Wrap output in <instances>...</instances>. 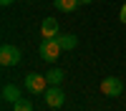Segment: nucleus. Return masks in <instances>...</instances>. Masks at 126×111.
Wrapping results in <instances>:
<instances>
[{
  "mask_svg": "<svg viewBox=\"0 0 126 111\" xmlns=\"http://www.w3.org/2000/svg\"><path fill=\"white\" fill-rule=\"evenodd\" d=\"M23 86L30 91V94H46V91H48V78L43 73H28Z\"/></svg>",
  "mask_w": 126,
  "mask_h": 111,
  "instance_id": "nucleus-3",
  "label": "nucleus"
},
{
  "mask_svg": "<svg viewBox=\"0 0 126 111\" xmlns=\"http://www.w3.org/2000/svg\"><path fill=\"white\" fill-rule=\"evenodd\" d=\"M10 3H13V0H0V5H10Z\"/></svg>",
  "mask_w": 126,
  "mask_h": 111,
  "instance_id": "nucleus-13",
  "label": "nucleus"
},
{
  "mask_svg": "<svg viewBox=\"0 0 126 111\" xmlns=\"http://www.w3.org/2000/svg\"><path fill=\"white\" fill-rule=\"evenodd\" d=\"M53 5H56V10H61V13H73V10L81 5V0H53Z\"/></svg>",
  "mask_w": 126,
  "mask_h": 111,
  "instance_id": "nucleus-8",
  "label": "nucleus"
},
{
  "mask_svg": "<svg viewBox=\"0 0 126 111\" xmlns=\"http://www.w3.org/2000/svg\"><path fill=\"white\" fill-rule=\"evenodd\" d=\"M20 61V48L18 46H10V43H3L0 46V66L3 68H10Z\"/></svg>",
  "mask_w": 126,
  "mask_h": 111,
  "instance_id": "nucleus-2",
  "label": "nucleus"
},
{
  "mask_svg": "<svg viewBox=\"0 0 126 111\" xmlns=\"http://www.w3.org/2000/svg\"><path fill=\"white\" fill-rule=\"evenodd\" d=\"M58 30H61V23L56 18H46L40 23V35L43 38H58Z\"/></svg>",
  "mask_w": 126,
  "mask_h": 111,
  "instance_id": "nucleus-6",
  "label": "nucleus"
},
{
  "mask_svg": "<svg viewBox=\"0 0 126 111\" xmlns=\"http://www.w3.org/2000/svg\"><path fill=\"white\" fill-rule=\"evenodd\" d=\"M58 43H61L63 50H73V48L78 46V38L73 35V33H66V35H58Z\"/></svg>",
  "mask_w": 126,
  "mask_h": 111,
  "instance_id": "nucleus-9",
  "label": "nucleus"
},
{
  "mask_svg": "<svg viewBox=\"0 0 126 111\" xmlns=\"http://www.w3.org/2000/svg\"><path fill=\"white\" fill-rule=\"evenodd\" d=\"M3 98L8 101V104H15V101H20L23 96H20V88L15 83H5L3 86Z\"/></svg>",
  "mask_w": 126,
  "mask_h": 111,
  "instance_id": "nucleus-7",
  "label": "nucleus"
},
{
  "mask_svg": "<svg viewBox=\"0 0 126 111\" xmlns=\"http://www.w3.org/2000/svg\"><path fill=\"white\" fill-rule=\"evenodd\" d=\"M101 94H106V96H121V94H124L121 78H116V76L103 78V81H101Z\"/></svg>",
  "mask_w": 126,
  "mask_h": 111,
  "instance_id": "nucleus-4",
  "label": "nucleus"
},
{
  "mask_svg": "<svg viewBox=\"0 0 126 111\" xmlns=\"http://www.w3.org/2000/svg\"><path fill=\"white\" fill-rule=\"evenodd\" d=\"M119 20L126 25V3H124V5H121V10H119Z\"/></svg>",
  "mask_w": 126,
  "mask_h": 111,
  "instance_id": "nucleus-12",
  "label": "nucleus"
},
{
  "mask_svg": "<svg viewBox=\"0 0 126 111\" xmlns=\"http://www.w3.org/2000/svg\"><path fill=\"white\" fill-rule=\"evenodd\" d=\"M43 98H46V106H50V109H61L63 101H66V96H63V91L58 86H48V91L43 94Z\"/></svg>",
  "mask_w": 126,
  "mask_h": 111,
  "instance_id": "nucleus-5",
  "label": "nucleus"
},
{
  "mask_svg": "<svg viewBox=\"0 0 126 111\" xmlns=\"http://www.w3.org/2000/svg\"><path fill=\"white\" fill-rule=\"evenodd\" d=\"M88 3H93V0H81V5H88Z\"/></svg>",
  "mask_w": 126,
  "mask_h": 111,
  "instance_id": "nucleus-14",
  "label": "nucleus"
},
{
  "mask_svg": "<svg viewBox=\"0 0 126 111\" xmlns=\"http://www.w3.org/2000/svg\"><path fill=\"white\" fill-rule=\"evenodd\" d=\"M13 111H33V104H30L28 98H20L13 104Z\"/></svg>",
  "mask_w": 126,
  "mask_h": 111,
  "instance_id": "nucleus-11",
  "label": "nucleus"
},
{
  "mask_svg": "<svg viewBox=\"0 0 126 111\" xmlns=\"http://www.w3.org/2000/svg\"><path fill=\"white\" fill-rule=\"evenodd\" d=\"M38 53L46 63H56V58L63 53V48L58 43V38H43V43L38 46Z\"/></svg>",
  "mask_w": 126,
  "mask_h": 111,
  "instance_id": "nucleus-1",
  "label": "nucleus"
},
{
  "mask_svg": "<svg viewBox=\"0 0 126 111\" xmlns=\"http://www.w3.org/2000/svg\"><path fill=\"white\" fill-rule=\"evenodd\" d=\"M46 78H48V86H61V81H63V71L53 66V68H48Z\"/></svg>",
  "mask_w": 126,
  "mask_h": 111,
  "instance_id": "nucleus-10",
  "label": "nucleus"
}]
</instances>
